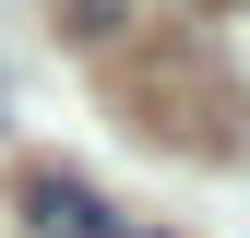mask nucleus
Instances as JSON below:
<instances>
[{
    "label": "nucleus",
    "mask_w": 250,
    "mask_h": 238,
    "mask_svg": "<svg viewBox=\"0 0 250 238\" xmlns=\"http://www.w3.org/2000/svg\"><path fill=\"white\" fill-rule=\"evenodd\" d=\"M24 215H36V238H155L131 215H107L83 178H48V167H24Z\"/></svg>",
    "instance_id": "nucleus-1"
},
{
    "label": "nucleus",
    "mask_w": 250,
    "mask_h": 238,
    "mask_svg": "<svg viewBox=\"0 0 250 238\" xmlns=\"http://www.w3.org/2000/svg\"><path fill=\"white\" fill-rule=\"evenodd\" d=\"M119 24V0H72V36H107Z\"/></svg>",
    "instance_id": "nucleus-2"
}]
</instances>
